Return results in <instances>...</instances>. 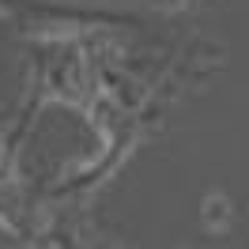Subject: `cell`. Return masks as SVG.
I'll return each mask as SVG.
<instances>
[{
	"instance_id": "6da1fadb",
	"label": "cell",
	"mask_w": 249,
	"mask_h": 249,
	"mask_svg": "<svg viewBox=\"0 0 249 249\" xmlns=\"http://www.w3.org/2000/svg\"><path fill=\"white\" fill-rule=\"evenodd\" d=\"M204 208H208V212H204V215H208V223H215V227H223V223H227V200H208L204 204Z\"/></svg>"
}]
</instances>
